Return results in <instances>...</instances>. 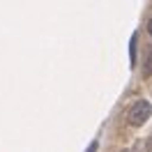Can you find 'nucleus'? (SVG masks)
Wrapping results in <instances>:
<instances>
[{"mask_svg": "<svg viewBox=\"0 0 152 152\" xmlns=\"http://www.w3.org/2000/svg\"><path fill=\"white\" fill-rule=\"evenodd\" d=\"M148 35H150V37H152V19L148 21Z\"/></svg>", "mask_w": 152, "mask_h": 152, "instance_id": "obj_4", "label": "nucleus"}, {"mask_svg": "<svg viewBox=\"0 0 152 152\" xmlns=\"http://www.w3.org/2000/svg\"><path fill=\"white\" fill-rule=\"evenodd\" d=\"M97 150V141L95 143H90V148H88V152H95Z\"/></svg>", "mask_w": 152, "mask_h": 152, "instance_id": "obj_3", "label": "nucleus"}, {"mask_svg": "<svg viewBox=\"0 0 152 152\" xmlns=\"http://www.w3.org/2000/svg\"><path fill=\"white\" fill-rule=\"evenodd\" d=\"M136 44H138V35L134 32V35H132V42H129V60H132V67L136 65Z\"/></svg>", "mask_w": 152, "mask_h": 152, "instance_id": "obj_2", "label": "nucleus"}, {"mask_svg": "<svg viewBox=\"0 0 152 152\" xmlns=\"http://www.w3.org/2000/svg\"><path fill=\"white\" fill-rule=\"evenodd\" d=\"M150 115H152V104L145 102V99H138V102H134V106L129 108L127 122L132 124V127H143V124L150 120Z\"/></svg>", "mask_w": 152, "mask_h": 152, "instance_id": "obj_1", "label": "nucleus"}]
</instances>
